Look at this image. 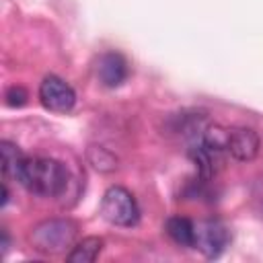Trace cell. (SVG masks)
Here are the masks:
<instances>
[{
    "mask_svg": "<svg viewBox=\"0 0 263 263\" xmlns=\"http://www.w3.org/2000/svg\"><path fill=\"white\" fill-rule=\"evenodd\" d=\"M16 181L33 195L58 197L68 189L70 175L60 160L47 156H25Z\"/></svg>",
    "mask_w": 263,
    "mask_h": 263,
    "instance_id": "6da1fadb",
    "label": "cell"
},
{
    "mask_svg": "<svg viewBox=\"0 0 263 263\" xmlns=\"http://www.w3.org/2000/svg\"><path fill=\"white\" fill-rule=\"evenodd\" d=\"M76 232H78V226L72 220L51 218V220H43L35 224L29 234V240L35 251L43 255H58L74 247Z\"/></svg>",
    "mask_w": 263,
    "mask_h": 263,
    "instance_id": "7a4b0ae2",
    "label": "cell"
},
{
    "mask_svg": "<svg viewBox=\"0 0 263 263\" xmlns=\"http://www.w3.org/2000/svg\"><path fill=\"white\" fill-rule=\"evenodd\" d=\"M101 214L109 224L123 226V228L136 226L140 220V208L136 197L125 187H119V185H113L105 191L101 201Z\"/></svg>",
    "mask_w": 263,
    "mask_h": 263,
    "instance_id": "3957f363",
    "label": "cell"
},
{
    "mask_svg": "<svg viewBox=\"0 0 263 263\" xmlns=\"http://www.w3.org/2000/svg\"><path fill=\"white\" fill-rule=\"evenodd\" d=\"M230 242V230L220 220H201L195 224V249L208 259L220 257Z\"/></svg>",
    "mask_w": 263,
    "mask_h": 263,
    "instance_id": "277c9868",
    "label": "cell"
},
{
    "mask_svg": "<svg viewBox=\"0 0 263 263\" xmlns=\"http://www.w3.org/2000/svg\"><path fill=\"white\" fill-rule=\"evenodd\" d=\"M39 99L45 109L53 113H68L76 103V92L66 80L55 74H49L39 84Z\"/></svg>",
    "mask_w": 263,
    "mask_h": 263,
    "instance_id": "5b68a950",
    "label": "cell"
},
{
    "mask_svg": "<svg viewBox=\"0 0 263 263\" xmlns=\"http://www.w3.org/2000/svg\"><path fill=\"white\" fill-rule=\"evenodd\" d=\"M259 136L249 127H226V154L234 160H253L259 152Z\"/></svg>",
    "mask_w": 263,
    "mask_h": 263,
    "instance_id": "8992f818",
    "label": "cell"
},
{
    "mask_svg": "<svg viewBox=\"0 0 263 263\" xmlns=\"http://www.w3.org/2000/svg\"><path fill=\"white\" fill-rule=\"evenodd\" d=\"M97 78L101 84L115 88L127 78V62L117 51H107L97 60Z\"/></svg>",
    "mask_w": 263,
    "mask_h": 263,
    "instance_id": "52a82bcc",
    "label": "cell"
},
{
    "mask_svg": "<svg viewBox=\"0 0 263 263\" xmlns=\"http://www.w3.org/2000/svg\"><path fill=\"white\" fill-rule=\"evenodd\" d=\"M166 234L179 247H193L195 245V224L185 216H171L164 224Z\"/></svg>",
    "mask_w": 263,
    "mask_h": 263,
    "instance_id": "ba28073f",
    "label": "cell"
},
{
    "mask_svg": "<svg viewBox=\"0 0 263 263\" xmlns=\"http://www.w3.org/2000/svg\"><path fill=\"white\" fill-rule=\"evenodd\" d=\"M103 251V238L99 236H86L78 242H74V247L68 251L66 259L70 263H92Z\"/></svg>",
    "mask_w": 263,
    "mask_h": 263,
    "instance_id": "9c48e42d",
    "label": "cell"
},
{
    "mask_svg": "<svg viewBox=\"0 0 263 263\" xmlns=\"http://www.w3.org/2000/svg\"><path fill=\"white\" fill-rule=\"evenodd\" d=\"M25 160V154L21 152V148L8 140H2L0 142V164H2V177L4 181L6 179H16L18 175V168Z\"/></svg>",
    "mask_w": 263,
    "mask_h": 263,
    "instance_id": "30bf717a",
    "label": "cell"
},
{
    "mask_svg": "<svg viewBox=\"0 0 263 263\" xmlns=\"http://www.w3.org/2000/svg\"><path fill=\"white\" fill-rule=\"evenodd\" d=\"M4 99H6V105H8V107H23V105L27 103L29 95H27V90H25L23 86L12 84V86H8V88H6Z\"/></svg>",
    "mask_w": 263,
    "mask_h": 263,
    "instance_id": "8fae6325",
    "label": "cell"
},
{
    "mask_svg": "<svg viewBox=\"0 0 263 263\" xmlns=\"http://www.w3.org/2000/svg\"><path fill=\"white\" fill-rule=\"evenodd\" d=\"M95 150H97V152L101 150V154H103V156L107 158V171H111V168H115V158H113L111 154H107V152H105L103 148H95ZM92 162H95V166H97V168H101V171H105V164H103L105 160H103V158H92Z\"/></svg>",
    "mask_w": 263,
    "mask_h": 263,
    "instance_id": "7c38bea8",
    "label": "cell"
}]
</instances>
